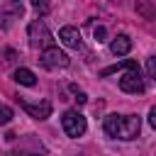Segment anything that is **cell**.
I'll use <instances>...</instances> for the list:
<instances>
[{"instance_id": "cell-1", "label": "cell", "mask_w": 156, "mask_h": 156, "mask_svg": "<svg viewBox=\"0 0 156 156\" xmlns=\"http://www.w3.org/2000/svg\"><path fill=\"white\" fill-rule=\"evenodd\" d=\"M102 129H105V134L112 136V139L129 141V139H136V136H139L141 119H139L136 115H107L105 122H102Z\"/></svg>"}, {"instance_id": "cell-2", "label": "cell", "mask_w": 156, "mask_h": 156, "mask_svg": "<svg viewBox=\"0 0 156 156\" xmlns=\"http://www.w3.org/2000/svg\"><path fill=\"white\" fill-rule=\"evenodd\" d=\"M27 39H29V46L32 49H51L54 46V37L49 32V27L44 24V20H32L29 27H27Z\"/></svg>"}, {"instance_id": "cell-3", "label": "cell", "mask_w": 156, "mask_h": 156, "mask_svg": "<svg viewBox=\"0 0 156 156\" xmlns=\"http://www.w3.org/2000/svg\"><path fill=\"white\" fill-rule=\"evenodd\" d=\"M119 88H122L124 93H129V95H141V93L146 90V85H144V78H141V73H139L136 61H134L129 68H124V73L119 76Z\"/></svg>"}, {"instance_id": "cell-4", "label": "cell", "mask_w": 156, "mask_h": 156, "mask_svg": "<svg viewBox=\"0 0 156 156\" xmlns=\"http://www.w3.org/2000/svg\"><path fill=\"white\" fill-rule=\"evenodd\" d=\"M61 127H63L66 136L78 139V136H83V134H85L88 122H85V117H83L78 110H66V112H63V117H61Z\"/></svg>"}, {"instance_id": "cell-5", "label": "cell", "mask_w": 156, "mask_h": 156, "mask_svg": "<svg viewBox=\"0 0 156 156\" xmlns=\"http://www.w3.org/2000/svg\"><path fill=\"white\" fill-rule=\"evenodd\" d=\"M39 63H41L46 71H56V68H66V66L71 63V58H68L66 51H61L58 46H51V49H44V51H41Z\"/></svg>"}, {"instance_id": "cell-6", "label": "cell", "mask_w": 156, "mask_h": 156, "mask_svg": "<svg viewBox=\"0 0 156 156\" xmlns=\"http://www.w3.org/2000/svg\"><path fill=\"white\" fill-rule=\"evenodd\" d=\"M17 102H20V107L29 115V117H34V119H46V117H51V102L49 100H41V102H27V100H20L17 98Z\"/></svg>"}, {"instance_id": "cell-7", "label": "cell", "mask_w": 156, "mask_h": 156, "mask_svg": "<svg viewBox=\"0 0 156 156\" xmlns=\"http://www.w3.org/2000/svg\"><path fill=\"white\" fill-rule=\"evenodd\" d=\"M22 2H0V27H7L10 24V20H15V17H20L22 15Z\"/></svg>"}, {"instance_id": "cell-8", "label": "cell", "mask_w": 156, "mask_h": 156, "mask_svg": "<svg viewBox=\"0 0 156 156\" xmlns=\"http://www.w3.org/2000/svg\"><path fill=\"white\" fill-rule=\"evenodd\" d=\"M58 39L68 46V49H80V32L76 27H61Z\"/></svg>"}, {"instance_id": "cell-9", "label": "cell", "mask_w": 156, "mask_h": 156, "mask_svg": "<svg viewBox=\"0 0 156 156\" xmlns=\"http://www.w3.org/2000/svg\"><path fill=\"white\" fill-rule=\"evenodd\" d=\"M110 51H112L115 56H127V54L132 51V39H129L127 34H117V37L110 41Z\"/></svg>"}, {"instance_id": "cell-10", "label": "cell", "mask_w": 156, "mask_h": 156, "mask_svg": "<svg viewBox=\"0 0 156 156\" xmlns=\"http://www.w3.org/2000/svg\"><path fill=\"white\" fill-rule=\"evenodd\" d=\"M15 80H17L20 85H27V88H32V85L37 83V76H34L29 68H17V71H15Z\"/></svg>"}, {"instance_id": "cell-11", "label": "cell", "mask_w": 156, "mask_h": 156, "mask_svg": "<svg viewBox=\"0 0 156 156\" xmlns=\"http://www.w3.org/2000/svg\"><path fill=\"white\" fill-rule=\"evenodd\" d=\"M134 10H136L144 20H156V5H154V2H136Z\"/></svg>"}, {"instance_id": "cell-12", "label": "cell", "mask_w": 156, "mask_h": 156, "mask_svg": "<svg viewBox=\"0 0 156 156\" xmlns=\"http://www.w3.org/2000/svg\"><path fill=\"white\" fill-rule=\"evenodd\" d=\"M134 61L132 58H122V61H117L115 66H107V68H102L100 71V76H110V73H115V71H122V68H129Z\"/></svg>"}, {"instance_id": "cell-13", "label": "cell", "mask_w": 156, "mask_h": 156, "mask_svg": "<svg viewBox=\"0 0 156 156\" xmlns=\"http://www.w3.org/2000/svg\"><path fill=\"white\" fill-rule=\"evenodd\" d=\"M10 119H12V107L0 105V124H10Z\"/></svg>"}, {"instance_id": "cell-14", "label": "cell", "mask_w": 156, "mask_h": 156, "mask_svg": "<svg viewBox=\"0 0 156 156\" xmlns=\"http://www.w3.org/2000/svg\"><path fill=\"white\" fill-rule=\"evenodd\" d=\"M146 73H149V78L156 80V56H149L146 58Z\"/></svg>"}, {"instance_id": "cell-15", "label": "cell", "mask_w": 156, "mask_h": 156, "mask_svg": "<svg viewBox=\"0 0 156 156\" xmlns=\"http://www.w3.org/2000/svg\"><path fill=\"white\" fill-rule=\"evenodd\" d=\"M71 90L76 93V102H78V105H85V102H88V95H85L83 90H78L76 85H71Z\"/></svg>"}, {"instance_id": "cell-16", "label": "cell", "mask_w": 156, "mask_h": 156, "mask_svg": "<svg viewBox=\"0 0 156 156\" xmlns=\"http://www.w3.org/2000/svg\"><path fill=\"white\" fill-rule=\"evenodd\" d=\"M93 34H95V39H98V41H105L107 29H105V27H95V32H93Z\"/></svg>"}, {"instance_id": "cell-17", "label": "cell", "mask_w": 156, "mask_h": 156, "mask_svg": "<svg viewBox=\"0 0 156 156\" xmlns=\"http://www.w3.org/2000/svg\"><path fill=\"white\" fill-rule=\"evenodd\" d=\"M32 7H34L37 12H49V5H46V2H39V0H34Z\"/></svg>"}, {"instance_id": "cell-18", "label": "cell", "mask_w": 156, "mask_h": 156, "mask_svg": "<svg viewBox=\"0 0 156 156\" xmlns=\"http://www.w3.org/2000/svg\"><path fill=\"white\" fill-rule=\"evenodd\" d=\"M2 56H5L2 61H5V63H10V61L15 58V51H12V49H5V51H2Z\"/></svg>"}, {"instance_id": "cell-19", "label": "cell", "mask_w": 156, "mask_h": 156, "mask_svg": "<svg viewBox=\"0 0 156 156\" xmlns=\"http://www.w3.org/2000/svg\"><path fill=\"white\" fill-rule=\"evenodd\" d=\"M149 124L156 129V107H151V110H149Z\"/></svg>"}, {"instance_id": "cell-20", "label": "cell", "mask_w": 156, "mask_h": 156, "mask_svg": "<svg viewBox=\"0 0 156 156\" xmlns=\"http://www.w3.org/2000/svg\"><path fill=\"white\" fill-rule=\"evenodd\" d=\"M27 156H44V154H37V151H34V154H27Z\"/></svg>"}]
</instances>
